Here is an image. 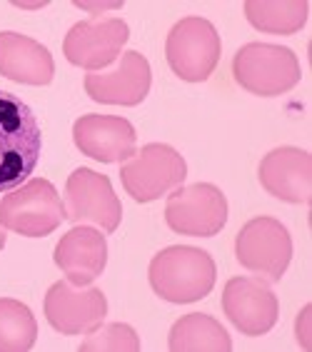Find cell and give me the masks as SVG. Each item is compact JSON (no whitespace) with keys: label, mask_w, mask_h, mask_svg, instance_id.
<instances>
[{"label":"cell","mask_w":312,"mask_h":352,"mask_svg":"<svg viewBox=\"0 0 312 352\" xmlns=\"http://www.w3.org/2000/svg\"><path fill=\"white\" fill-rule=\"evenodd\" d=\"M45 318L63 335H88L108 315V300L98 287H75L68 280L55 283L45 295Z\"/></svg>","instance_id":"obj_10"},{"label":"cell","mask_w":312,"mask_h":352,"mask_svg":"<svg viewBox=\"0 0 312 352\" xmlns=\"http://www.w3.org/2000/svg\"><path fill=\"white\" fill-rule=\"evenodd\" d=\"M38 322L30 307L0 298V352H25L35 345Z\"/></svg>","instance_id":"obj_20"},{"label":"cell","mask_w":312,"mask_h":352,"mask_svg":"<svg viewBox=\"0 0 312 352\" xmlns=\"http://www.w3.org/2000/svg\"><path fill=\"white\" fill-rule=\"evenodd\" d=\"M223 310L243 335L260 338L278 322L280 305L263 278H230L223 290Z\"/></svg>","instance_id":"obj_12"},{"label":"cell","mask_w":312,"mask_h":352,"mask_svg":"<svg viewBox=\"0 0 312 352\" xmlns=\"http://www.w3.org/2000/svg\"><path fill=\"white\" fill-rule=\"evenodd\" d=\"M235 255L243 267L263 280H280L292 260V237L275 217H252L235 240Z\"/></svg>","instance_id":"obj_7"},{"label":"cell","mask_w":312,"mask_h":352,"mask_svg":"<svg viewBox=\"0 0 312 352\" xmlns=\"http://www.w3.org/2000/svg\"><path fill=\"white\" fill-rule=\"evenodd\" d=\"M188 177V165L175 148L165 142H150L122 160V188L135 203H153L170 190H177Z\"/></svg>","instance_id":"obj_4"},{"label":"cell","mask_w":312,"mask_h":352,"mask_svg":"<svg viewBox=\"0 0 312 352\" xmlns=\"http://www.w3.org/2000/svg\"><path fill=\"white\" fill-rule=\"evenodd\" d=\"M55 265L63 270L65 280L75 287H85L96 278H100L108 265V243L105 237L90 228L78 225L60 237L55 248Z\"/></svg>","instance_id":"obj_16"},{"label":"cell","mask_w":312,"mask_h":352,"mask_svg":"<svg viewBox=\"0 0 312 352\" xmlns=\"http://www.w3.org/2000/svg\"><path fill=\"white\" fill-rule=\"evenodd\" d=\"M168 345L175 352H227L232 350V340L215 318L192 312L172 325Z\"/></svg>","instance_id":"obj_18"},{"label":"cell","mask_w":312,"mask_h":352,"mask_svg":"<svg viewBox=\"0 0 312 352\" xmlns=\"http://www.w3.org/2000/svg\"><path fill=\"white\" fill-rule=\"evenodd\" d=\"M310 6L305 0H250L245 3V18L252 28L272 35H292L307 23Z\"/></svg>","instance_id":"obj_19"},{"label":"cell","mask_w":312,"mask_h":352,"mask_svg":"<svg viewBox=\"0 0 312 352\" xmlns=\"http://www.w3.org/2000/svg\"><path fill=\"white\" fill-rule=\"evenodd\" d=\"M130 38L128 23L120 18H100V21H80L68 30L63 41V53L70 65L85 70H100L120 58L122 45Z\"/></svg>","instance_id":"obj_11"},{"label":"cell","mask_w":312,"mask_h":352,"mask_svg":"<svg viewBox=\"0 0 312 352\" xmlns=\"http://www.w3.org/2000/svg\"><path fill=\"white\" fill-rule=\"evenodd\" d=\"M148 278L157 298L175 305H188L210 295L215 287L217 267L215 260L200 248L172 245L153 258Z\"/></svg>","instance_id":"obj_2"},{"label":"cell","mask_w":312,"mask_h":352,"mask_svg":"<svg viewBox=\"0 0 312 352\" xmlns=\"http://www.w3.org/2000/svg\"><path fill=\"white\" fill-rule=\"evenodd\" d=\"M73 140L82 155L98 163L128 160L135 153V128L118 116H82L73 125Z\"/></svg>","instance_id":"obj_15"},{"label":"cell","mask_w":312,"mask_h":352,"mask_svg":"<svg viewBox=\"0 0 312 352\" xmlns=\"http://www.w3.org/2000/svg\"><path fill=\"white\" fill-rule=\"evenodd\" d=\"M65 220L63 205L53 183L35 177L10 190L0 200V225L25 237H45Z\"/></svg>","instance_id":"obj_5"},{"label":"cell","mask_w":312,"mask_h":352,"mask_svg":"<svg viewBox=\"0 0 312 352\" xmlns=\"http://www.w3.org/2000/svg\"><path fill=\"white\" fill-rule=\"evenodd\" d=\"M165 223L177 235L212 237L227 223V200L210 183L177 188L165 205Z\"/></svg>","instance_id":"obj_8"},{"label":"cell","mask_w":312,"mask_h":352,"mask_svg":"<svg viewBox=\"0 0 312 352\" xmlns=\"http://www.w3.org/2000/svg\"><path fill=\"white\" fill-rule=\"evenodd\" d=\"M263 188L278 200L307 205L312 200V157L300 148H275L258 170Z\"/></svg>","instance_id":"obj_14"},{"label":"cell","mask_w":312,"mask_h":352,"mask_svg":"<svg viewBox=\"0 0 312 352\" xmlns=\"http://www.w3.org/2000/svg\"><path fill=\"white\" fill-rule=\"evenodd\" d=\"M90 338L82 340V352H137L140 350V340L137 332L125 322H110V325H98Z\"/></svg>","instance_id":"obj_21"},{"label":"cell","mask_w":312,"mask_h":352,"mask_svg":"<svg viewBox=\"0 0 312 352\" xmlns=\"http://www.w3.org/2000/svg\"><path fill=\"white\" fill-rule=\"evenodd\" d=\"M70 223H93L105 232H115L122 217V205L118 200L108 177L88 168H78L65 183Z\"/></svg>","instance_id":"obj_9"},{"label":"cell","mask_w":312,"mask_h":352,"mask_svg":"<svg viewBox=\"0 0 312 352\" xmlns=\"http://www.w3.org/2000/svg\"><path fill=\"white\" fill-rule=\"evenodd\" d=\"M0 75L23 85H50L53 55L45 45L21 33H0Z\"/></svg>","instance_id":"obj_17"},{"label":"cell","mask_w":312,"mask_h":352,"mask_svg":"<svg viewBox=\"0 0 312 352\" xmlns=\"http://www.w3.org/2000/svg\"><path fill=\"white\" fill-rule=\"evenodd\" d=\"M5 248V230H3V225H0V250Z\"/></svg>","instance_id":"obj_22"},{"label":"cell","mask_w":312,"mask_h":352,"mask_svg":"<svg viewBox=\"0 0 312 352\" xmlns=\"http://www.w3.org/2000/svg\"><path fill=\"white\" fill-rule=\"evenodd\" d=\"M153 85L148 58L128 50L118 58V65L108 73H88L85 75V93L102 105H140L148 98Z\"/></svg>","instance_id":"obj_13"},{"label":"cell","mask_w":312,"mask_h":352,"mask_svg":"<svg viewBox=\"0 0 312 352\" xmlns=\"http://www.w3.org/2000/svg\"><path fill=\"white\" fill-rule=\"evenodd\" d=\"M298 55L285 45L250 43L232 58V78L240 88L260 98H275L300 82Z\"/></svg>","instance_id":"obj_3"},{"label":"cell","mask_w":312,"mask_h":352,"mask_svg":"<svg viewBox=\"0 0 312 352\" xmlns=\"http://www.w3.org/2000/svg\"><path fill=\"white\" fill-rule=\"evenodd\" d=\"M41 150L43 133L35 113L18 95L0 90V192L27 183Z\"/></svg>","instance_id":"obj_1"},{"label":"cell","mask_w":312,"mask_h":352,"mask_svg":"<svg viewBox=\"0 0 312 352\" xmlns=\"http://www.w3.org/2000/svg\"><path fill=\"white\" fill-rule=\"evenodd\" d=\"M165 58L172 73L185 82H205L220 60V35L205 18H183L165 41Z\"/></svg>","instance_id":"obj_6"}]
</instances>
